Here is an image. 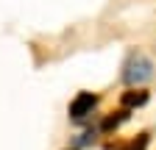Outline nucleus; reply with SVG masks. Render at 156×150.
<instances>
[{"instance_id": "f257e3e1", "label": "nucleus", "mask_w": 156, "mask_h": 150, "mask_svg": "<svg viewBox=\"0 0 156 150\" xmlns=\"http://www.w3.org/2000/svg\"><path fill=\"white\" fill-rule=\"evenodd\" d=\"M151 78H153V61L142 53H131V59L126 64V72H123V81L131 84V86H140Z\"/></svg>"}, {"instance_id": "f03ea898", "label": "nucleus", "mask_w": 156, "mask_h": 150, "mask_svg": "<svg viewBox=\"0 0 156 150\" xmlns=\"http://www.w3.org/2000/svg\"><path fill=\"white\" fill-rule=\"evenodd\" d=\"M95 103H98V97L92 95V92H81L73 103H70V117H75V120H81V117H87V114H92V108H95Z\"/></svg>"}, {"instance_id": "7ed1b4c3", "label": "nucleus", "mask_w": 156, "mask_h": 150, "mask_svg": "<svg viewBox=\"0 0 156 150\" xmlns=\"http://www.w3.org/2000/svg\"><path fill=\"white\" fill-rule=\"evenodd\" d=\"M145 100H148V92H126V95H123V106H126V108L142 106Z\"/></svg>"}, {"instance_id": "20e7f679", "label": "nucleus", "mask_w": 156, "mask_h": 150, "mask_svg": "<svg viewBox=\"0 0 156 150\" xmlns=\"http://www.w3.org/2000/svg\"><path fill=\"white\" fill-rule=\"evenodd\" d=\"M126 117H128V111H120L117 117H109V120L103 122V131H112V128H117V125H120V122H123Z\"/></svg>"}, {"instance_id": "39448f33", "label": "nucleus", "mask_w": 156, "mask_h": 150, "mask_svg": "<svg viewBox=\"0 0 156 150\" xmlns=\"http://www.w3.org/2000/svg\"><path fill=\"white\" fill-rule=\"evenodd\" d=\"M145 145H148V136H140L136 142H131V145L123 147V150H145Z\"/></svg>"}]
</instances>
